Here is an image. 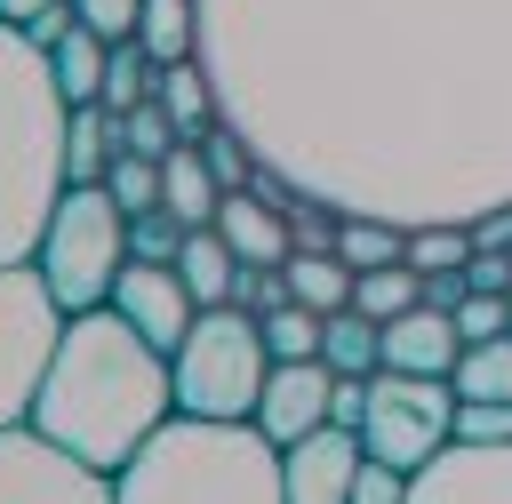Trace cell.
<instances>
[{"instance_id": "33", "label": "cell", "mask_w": 512, "mask_h": 504, "mask_svg": "<svg viewBox=\"0 0 512 504\" xmlns=\"http://www.w3.org/2000/svg\"><path fill=\"white\" fill-rule=\"evenodd\" d=\"M184 216H168V208H144V216H128V256H152V264H176V248H184Z\"/></svg>"}, {"instance_id": "12", "label": "cell", "mask_w": 512, "mask_h": 504, "mask_svg": "<svg viewBox=\"0 0 512 504\" xmlns=\"http://www.w3.org/2000/svg\"><path fill=\"white\" fill-rule=\"evenodd\" d=\"M112 304H120V312L160 344V352H176V344H184V328H192V312H200V296L184 288V272H176V264H152V256H128V264H120Z\"/></svg>"}, {"instance_id": "31", "label": "cell", "mask_w": 512, "mask_h": 504, "mask_svg": "<svg viewBox=\"0 0 512 504\" xmlns=\"http://www.w3.org/2000/svg\"><path fill=\"white\" fill-rule=\"evenodd\" d=\"M200 152H208V168H216V184H224V192H240V184H256V176H264V160L248 152V136H240V128H224V120L200 136Z\"/></svg>"}, {"instance_id": "2", "label": "cell", "mask_w": 512, "mask_h": 504, "mask_svg": "<svg viewBox=\"0 0 512 504\" xmlns=\"http://www.w3.org/2000/svg\"><path fill=\"white\" fill-rule=\"evenodd\" d=\"M160 416H176V368H168V352H160L120 304L72 312V320H64V344H56L48 376H40L32 424H40L56 448H72L80 464L120 472V464L152 440ZM112 496H120V488H112Z\"/></svg>"}, {"instance_id": "24", "label": "cell", "mask_w": 512, "mask_h": 504, "mask_svg": "<svg viewBox=\"0 0 512 504\" xmlns=\"http://www.w3.org/2000/svg\"><path fill=\"white\" fill-rule=\"evenodd\" d=\"M448 384H456V400H512V328L464 344L456 368H448Z\"/></svg>"}, {"instance_id": "22", "label": "cell", "mask_w": 512, "mask_h": 504, "mask_svg": "<svg viewBox=\"0 0 512 504\" xmlns=\"http://www.w3.org/2000/svg\"><path fill=\"white\" fill-rule=\"evenodd\" d=\"M288 288H296V304H312V312L328 320V312L352 304V264H344L336 248H296V256H288Z\"/></svg>"}, {"instance_id": "30", "label": "cell", "mask_w": 512, "mask_h": 504, "mask_svg": "<svg viewBox=\"0 0 512 504\" xmlns=\"http://www.w3.org/2000/svg\"><path fill=\"white\" fill-rule=\"evenodd\" d=\"M104 192H112L128 216L160 208V160H144V152H112V168H104Z\"/></svg>"}, {"instance_id": "5", "label": "cell", "mask_w": 512, "mask_h": 504, "mask_svg": "<svg viewBox=\"0 0 512 504\" xmlns=\"http://www.w3.org/2000/svg\"><path fill=\"white\" fill-rule=\"evenodd\" d=\"M168 368H176V408H192V416H256V392L272 376L264 320L248 304H200L184 344L168 352Z\"/></svg>"}, {"instance_id": "17", "label": "cell", "mask_w": 512, "mask_h": 504, "mask_svg": "<svg viewBox=\"0 0 512 504\" xmlns=\"http://www.w3.org/2000/svg\"><path fill=\"white\" fill-rule=\"evenodd\" d=\"M152 96H160V112L176 120V136H192V144H200V136L216 128V80H208V64H200V56L160 64V88H152Z\"/></svg>"}, {"instance_id": "32", "label": "cell", "mask_w": 512, "mask_h": 504, "mask_svg": "<svg viewBox=\"0 0 512 504\" xmlns=\"http://www.w3.org/2000/svg\"><path fill=\"white\" fill-rule=\"evenodd\" d=\"M472 256V224H408V264L416 272H448Z\"/></svg>"}, {"instance_id": "39", "label": "cell", "mask_w": 512, "mask_h": 504, "mask_svg": "<svg viewBox=\"0 0 512 504\" xmlns=\"http://www.w3.org/2000/svg\"><path fill=\"white\" fill-rule=\"evenodd\" d=\"M48 8H72V0H0L8 24H32V16H48Z\"/></svg>"}, {"instance_id": "9", "label": "cell", "mask_w": 512, "mask_h": 504, "mask_svg": "<svg viewBox=\"0 0 512 504\" xmlns=\"http://www.w3.org/2000/svg\"><path fill=\"white\" fill-rule=\"evenodd\" d=\"M0 504H120L112 472L56 448L40 424H0Z\"/></svg>"}, {"instance_id": "15", "label": "cell", "mask_w": 512, "mask_h": 504, "mask_svg": "<svg viewBox=\"0 0 512 504\" xmlns=\"http://www.w3.org/2000/svg\"><path fill=\"white\" fill-rule=\"evenodd\" d=\"M376 352H384L376 368L448 376V368H456V352H464V336H456V312H440V304H408V312H392V320H384V344H376Z\"/></svg>"}, {"instance_id": "36", "label": "cell", "mask_w": 512, "mask_h": 504, "mask_svg": "<svg viewBox=\"0 0 512 504\" xmlns=\"http://www.w3.org/2000/svg\"><path fill=\"white\" fill-rule=\"evenodd\" d=\"M72 16H80L88 32H104V40H136L144 0H72Z\"/></svg>"}, {"instance_id": "26", "label": "cell", "mask_w": 512, "mask_h": 504, "mask_svg": "<svg viewBox=\"0 0 512 504\" xmlns=\"http://www.w3.org/2000/svg\"><path fill=\"white\" fill-rule=\"evenodd\" d=\"M352 304L368 312V320H392V312H408V304H424V272L400 256V264H376V272H352Z\"/></svg>"}, {"instance_id": "35", "label": "cell", "mask_w": 512, "mask_h": 504, "mask_svg": "<svg viewBox=\"0 0 512 504\" xmlns=\"http://www.w3.org/2000/svg\"><path fill=\"white\" fill-rule=\"evenodd\" d=\"M352 504H408V472L384 464V456H360V472H352Z\"/></svg>"}, {"instance_id": "7", "label": "cell", "mask_w": 512, "mask_h": 504, "mask_svg": "<svg viewBox=\"0 0 512 504\" xmlns=\"http://www.w3.org/2000/svg\"><path fill=\"white\" fill-rule=\"evenodd\" d=\"M64 304L40 264H0V424H32L40 376L64 344Z\"/></svg>"}, {"instance_id": "1", "label": "cell", "mask_w": 512, "mask_h": 504, "mask_svg": "<svg viewBox=\"0 0 512 504\" xmlns=\"http://www.w3.org/2000/svg\"><path fill=\"white\" fill-rule=\"evenodd\" d=\"M216 120L336 216L512 208V0H200Z\"/></svg>"}, {"instance_id": "20", "label": "cell", "mask_w": 512, "mask_h": 504, "mask_svg": "<svg viewBox=\"0 0 512 504\" xmlns=\"http://www.w3.org/2000/svg\"><path fill=\"white\" fill-rule=\"evenodd\" d=\"M176 272H184V288H192L200 304H232L240 256L224 248V232H216V224H192V232H184V248H176Z\"/></svg>"}, {"instance_id": "38", "label": "cell", "mask_w": 512, "mask_h": 504, "mask_svg": "<svg viewBox=\"0 0 512 504\" xmlns=\"http://www.w3.org/2000/svg\"><path fill=\"white\" fill-rule=\"evenodd\" d=\"M368 416V376H336V392H328V424H360Z\"/></svg>"}, {"instance_id": "25", "label": "cell", "mask_w": 512, "mask_h": 504, "mask_svg": "<svg viewBox=\"0 0 512 504\" xmlns=\"http://www.w3.org/2000/svg\"><path fill=\"white\" fill-rule=\"evenodd\" d=\"M336 256L352 272H376V264H400L408 256V232L384 224V216H336Z\"/></svg>"}, {"instance_id": "40", "label": "cell", "mask_w": 512, "mask_h": 504, "mask_svg": "<svg viewBox=\"0 0 512 504\" xmlns=\"http://www.w3.org/2000/svg\"><path fill=\"white\" fill-rule=\"evenodd\" d=\"M504 312H512V296H504Z\"/></svg>"}, {"instance_id": "27", "label": "cell", "mask_w": 512, "mask_h": 504, "mask_svg": "<svg viewBox=\"0 0 512 504\" xmlns=\"http://www.w3.org/2000/svg\"><path fill=\"white\" fill-rule=\"evenodd\" d=\"M160 88V64L144 56V40H112V56H104V112H128V104H144Z\"/></svg>"}, {"instance_id": "11", "label": "cell", "mask_w": 512, "mask_h": 504, "mask_svg": "<svg viewBox=\"0 0 512 504\" xmlns=\"http://www.w3.org/2000/svg\"><path fill=\"white\" fill-rule=\"evenodd\" d=\"M360 456H368L360 424H312L304 440L280 448L288 504H352V472H360Z\"/></svg>"}, {"instance_id": "6", "label": "cell", "mask_w": 512, "mask_h": 504, "mask_svg": "<svg viewBox=\"0 0 512 504\" xmlns=\"http://www.w3.org/2000/svg\"><path fill=\"white\" fill-rule=\"evenodd\" d=\"M56 288L64 312H88V304H112V280L128 264V208L104 192V184H64L48 232H40V256H32Z\"/></svg>"}, {"instance_id": "29", "label": "cell", "mask_w": 512, "mask_h": 504, "mask_svg": "<svg viewBox=\"0 0 512 504\" xmlns=\"http://www.w3.org/2000/svg\"><path fill=\"white\" fill-rule=\"evenodd\" d=\"M120 120V152H144V160H160V152H176L184 136H176V120L160 112V96H144V104H128V112H112Z\"/></svg>"}, {"instance_id": "4", "label": "cell", "mask_w": 512, "mask_h": 504, "mask_svg": "<svg viewBox=\"0 0 512 504\" xmlns=\"http://www.w3.org/2000/svg\"><path fill=\"white\" fill-rule=\"evenodd\" d=\"M120 504H288L280 440L256 416H160L152 440L112 472Z\"/></svg>"}, {"instance_id": "16", "label": "cell", "mask_w": 512, "mask_h": 504, "mask_svg": "<svg viewBox=\"0 0 512 504\" xmlns=\"http://www.w3.org/2000/svg\"><path fill=\"white\" fill-rule=\"evenodd\" d=\"M216 200H224V184H216V168H208V152L184 136L176 152H160V208L168 216H184V224H216Z\"/></svg>"}, {"instance_id": "37", "label": "cell", "mask_w": 512, "mask_h": 504, "mask_svg": "<svg viewBox=\"0 0 512 504\" xmlns=\"http://www.w3.org/2000/svg\"><path fill=\"white\" fill-rule=\"evenodd\" d=\"M464 440H512V400H456Z\"/></svg>"}, {"instance_id": "8", "label": "cell", "mask_w": 512, "mask_h": 504, "mask_svg": "<svg viewBox=\"0 0 512 504\" xmlns=\"http://www.w3.org/2000/svg\"><path fill=\"white\" fill-rule=\"evenodd\" d=\"M448 432H456V384L448 376H408V368H376L368 376V416H360L368 456L416 472Z\"/></svg>"}, {"instance_id": "28", "label": "cell", "mask_w": 512, "mask_h": 504, "mask_svg": "<svg viewBox=\"0 0 512 504\" xmlns=\"http://www.w3.org/2000/svg\"><path fill=\"white\" fill-rule=\"evenodd\" d=\"M264 320V352L272 360H312L320 352V312L312 304H280V312H256Z\"/></svg>"}, {"instance_id": "23", "label": "cell", "mask_w": 512, "mask_h": 504, "mask_svg": "<svg viewBox=\"0 0 512 504\" xmlns=\"http://www.w3.org/2000/svg\"><path fill=\"white\" fill-rule=\"evenodd\" d=\"M136 40H144V56H152V64L200 56V0H144Z\"/></svg>"}, {"instance_id": "13", "label": "cell", "mask_w": 512, "mask_h": 504, "mask_svg": "<svg viewBox=\"0 0 512 504\" xmlns=\"http://www.w3.org/2000/svg\"><path fill=\"white\" fill-rule=\"evenodd\" d=\"M328 392H336V368L312 352V360H272V376H264V392H256V424L288 448V440H304L312 424H328Z\"/></svg>"}, {"instance_id": "34", "label": "cell", "mask_w": 512, "mask_h": 504, "mask_svg": "<svg viewBox=\"0 0 512 504\" xmlns=\"http://www.w3.org/2000/svg\"><path fill=\"white\" fill-rule=\"evenodd\" d=\"M504 328H512V312H504V296H496V288H472V296L456 304V336H464V344L504 336Z\"/></svg>"}, {"instance_id": "14", "label": "cell", "mask_w": 512, "mask_h": 504, "mask_svg": "<svg viewBox=\"0 0 512 504\" xmlns=\"http://www.w3.org/2000/svg\"><path fill=\"white\" fill-rule=\"evenodd\" d=\"M216 232H224V248H232L240 264H288V256H296L288 200H272V192H256V184H240V192L216 200Z\"/></svg>"}, {"instance_id": "18", "label": "cell", "mask_w": 512, "mask_h": 504, "mask_svg": "<svg viewBox=\"0 0 512 504\" xmlns=\"http://www.w3.org/2000/svg\"><path fill=\"white\" fill-rule=\"evenodd\" d=\"M104 56H112V40H104V32H88L80 16L56 32L48 64H56V88H64V104H96V96H104Z\"/></svg>"}, {"instance_id": "19", "label": "cell", "mask_w": 512, "mask_h": 504, "mask_svg": "<svg viewBox=\"0 0 512 504\" xmlns=\"http://www.w3.org/2000/svg\"><path fill=\"white\" fill-rule=\"evenodd\" d=\"M112 152H120V120L104 104H72V120H64V176L72 184H104Z\"/></svg>"}, {"instance_id": "21", "label": "cell", "mask_w": 512, "mask_h": 504, "mask_svg": "<svg viewBox=\"0 0 512 504\" xmlns=\"http://www.w3.org/2000/svg\"><path fill=\"white\" fill-rule=\"evenodd\" d=\"M376 344H384V320H368L360 304H344V312L320 320V360L336 376H376V360H384Z\"/></svg>"}, {"instance_id": "3", "label": "cell", "mask_w": 512, "mask_h": 504, "mask_svg": "<svg viewBox=\"0 0 512 504\" xmlns=\"http://www.w3.org/2000/svg\"><path fill=\"white\" fill-rule=\"evenodd\" d=\"M64 88L48 48L0 16V264H32L64 200Z\"/></svg>"}, {"instance_id": "10", "label": "cell", "mask_w": 512, "mask_h": 504, "mask_svg": "<svg viewBox=\"0 0 512 504\" xmlns=\"http://www.w3.org/2000/svg\"><path fill=\"white\" fill-rule=\"evenodd\" d=\"M408 504H512V440H464V432H448L408 472Z\"/></svg>"}]
</instances>
